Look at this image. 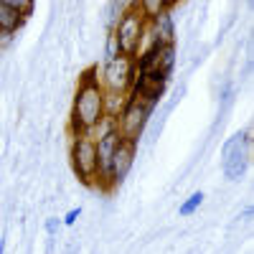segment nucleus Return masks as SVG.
Listing matches in <instances>:
<instances>
[{"label": "nucleus", "mask_w": 254, "mask_h": 254, "mask_svg": "<svg viewBox=\"0 0 254 254\" xmlns=\"http://www.w3.org/2000/svg\"><path fill=\"white\" fill-rule=\"evenodd\" d=\"M102 97H104V87L99 84L97 69H87L76 81V92H74V102H71V117H69L71 135H81V132L92 135L97 122L104 117Z\"/></svg>", "instance_id": "f257e3e1"}, {"label": "nucleus", "mask_w": 254, "mask_h": 254, "mask_svg": "<svg viewBox=\"0 0 254 254\" xmlns=\"http://www.w3.org/2000/svg\"><path fill=\"white\" fill-rule=\"evenodd\" d=\"M71 171L84 186H94L97 183V145L94 135L81 132L71 135Z\"/></svg>", "instance_id": "f03ea898"}, {"label": "nucleus", "mask_w": 254, "mask_h": 254, "mask_svg": "<svg viewBox=\"0 0 254 254\" xmlns=\"http://www.w3.org/2000/svg\"><path fill=\"white\" fill-rule=\"evenodd\" d=\"M153 112H155L153 107H147L145 102H140V99H135V97L127 94V102H125L122 112L115 117V125H117L120 137L140 142V135L145 132L147 120L153 117Z\"/></svg>", "instance_id": "7ed1b4c3"}, {"label": "nucleus", "mask_w": 254, "mask_h": 254, "mask_svg": "<svg viewBox=\"0 0 254 254\" xmlns=\"http://www.w3.org/2000/svg\"><path fill=\"white\" fill-rule=\"evenodd\" d=\"M145 26H147V18L140 13V8H130V10H125L120 15V20L115 23L112 31L120 41V51L125 56H137Z\"/></svg>", "instance_id": "20e7f679"}, {"label": "nucleus", "mask_w": 254, "mask_h": 254, "mask_svg": "<svg viewBox=\"0 0 254 254\" xmlns=\"http://www.w3.org/2000/svg\"><path fill=\"white\" fill-rule=\"evenodd\" d=\"M132 79H135V59L125 54L104 61V66L99 71V84L112 92H130Z\"/></svg>", "instance_id": "39448f33"}, {"label": "nucleus", "mask_w": 254, "mask_h": 254, "mask_svg": "<svg viewBox=\"0 0 254 254\" xmlns=\"http://www.w3.org/2000/svg\"><path fill=\"white\" fill-rule=\"evenodd\" d=\"M249 147L252 142H247L244 135H231L224 147H221V165H224V176L229 181H239L247 173V165H249Z\"/></svg>", "instance_id": "423d86ee"}, {"label": "nucleus", "mask_w": 254, "mask_h": 254, "mask_svg": "<svg viewBox=\"0 0 254 254\" xmlns=\"http://www.w3.org/2000/svg\"><path fill=\"white\" fill-rule=\"evenodd\" d=\"M120 140L122 137L117 132V127L115 130H107V132H97V137H94V145H97V186H102V188H110V168H112V158H115Z\"/></svg>", "instance_id": "0eeeda50"}, {"label": "nucleus", "mask_w": 254, "mask_h": 254, "mask_svg": "<svg viewBox=\"0 0 254 254\" xmlns=\"http://www.w3.org/2000/svg\"><path fill=\"white\" fill-rule=\"evenodd\" d=\"M135 158H137V142L122 137L117 150H115V158H112V168H110V188L120 186L127 176H130L132 165H135Z\"/></svg>", "instance_id": "6e6552de"}, {"label": "nucleus", "mask_w": 254, "mask_h": 254, "mask_svg": "<svg viewBox=\"0 0 254 254\" xmlns=\"http://www.w3.org/2000/svg\"><path fill=\"white\" fill-rule=\"evenodd\" d=\"M147 23H150V31L155 36L158 44H176V36H178V28H176V18L168 10H160L158 15L147 18Z\"/></svg>", "instance_id": "1a4fd4ad"}, {"label": "nucleus", "mask_w": 254, "mask_h": 254, "mask_svg": "<svg viewBox=\"0 0 254 254\" xmlns=\"http://www.w3.org/2000/svg\"><path fill=\"white\" fill-rule=\"evenodd\" d=\"M23 23H26V15L23 13H18L15 8L0 3V31H13L15 33Z\"/></svg>", "instance_id": "9d476101"}, {"label": "nucleus", "mask_w": 254, "mask_h": 254, "mask_svg": "<svg viewBox=\"0 0 254 254\" xmlns=\"http://www.w3.org/2000/svg\"><path fill=\"white\" fill-rule=\"evenodd\" d=\"M127 102V92H112V89H104V97H102V107H104V115L107 117H117Z\"/></svg>", "instance_id": "9b49d317"}, {"label": "nucleus", "mask_w": 254, "mask_h": 254, "mask_svg": "<svg viewBox=\"0 0 254 254\" xmlns=\"http://www.w3.org/2000/svg\"><path fill=\"white\" fill-rule=\"evenodd\" d=\"M201 203H203V193L201 190H196V193H190L183 203H181V208H178V214L183 216V219H188V216H193L196 211L201 208Z\"/></svg>", "instance_id": "f8f14e48"}, {"label": "nucleus", "mask_w": 254, "mask_h": 254, "mask_svg": "<svg viewBox=\"0 0 254 254\" xmlns=\"http://www.w3.org/2000/svg\"><path fill=\"white\" fill-rule=\"evenodd\" d=\"M137 8L145 18H153L160 10H168V0H137Z\"/></svg>", "instance_id": "ddd939ff"}, {"label": "nucleus", "mask_w": 254, "mask_h": 254, "mask_svg": "<svg viewBox=\"0 0 254 254\" xmlns=\"http://www.w3.org/2000/svg\"><path fill=\"white\" fill-rule=\"evenodd\" d=\"M120 54H122V51H120V41H117L115 31L110 28L107 36H104V61H110V59H115V56H120Z\"/></svg>", "instance_id": "4468645a"}, {"label": "nucleus", "mask_w": 254, "mask_h": 254, "mask_svg": "<svg viewBox=\"0 0 254 254\" xmlns=\"http://www.w3.org/2000/svg\"><path fill=\"white\" fill-rule=\"evenodd\" d=\"M0 3H5V5H10V8H15L18 13H23L26 18L33 13V8H36V0H0Z\"/></svg>", "instance_id": "2eb2a0df"}, {"label": "nucleus", "mask_w": 254, "mask_h": 254, "mask_svg": "<svg viewBox=\"0 0 254 254\" xmlns=\"http://www.w3.org/2000/svg\"><path fill=\"white\" fill-rule=\"evenodd\" d=\"M79 216H81V208L76 206V208H71V211H69V214H66V216H64V224H66V226H74Z\"/></svg>", "instance_id": "dca6fc26"}, {"label": "nucleus", "mask_w": 254, "mask_h": 254, "mask_svg": "<svg viewBox=\"0 0 254 254\" xmlns=\"http://www.w3.org/2000/svg\"><path fill=\"white\" fill-rule=\"evenodd\" d=\"M59 226H61V219H56V216H49V219H46V231H49L51 237L59 231Z\"/></svg>", "instance_id": "f3484780"}, {"label": "nucleus", "mask_w": 254, "mask_h": 254, "mask_svg": "<svg viewBox=\"0 0 254 254\" xmlns=\"http://www.w3.org/2000/svg\"><path fill=\"white\" fill-rule=\"evenodd\" d=\"M178 3H183V0H168V8H176Z\"/></svg>", "instance_id": "a211bd4d"}]
</instances>
